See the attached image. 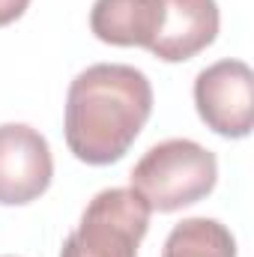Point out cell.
<instances>
[{"instance_id":"cell-1","label":"cell","mask_w":254,"mask_h":257,"mask_svg":"<svg viewBox=\"0 0 254 257\" xmlns=\"http://www.w3.org/2000/svg\"><path fill=\"white\" fill-rule=\"evenodd\" d=\"M153 114L150 78L126 63H96L75 75L66 93V144L84 165H114Z\"/></svg>"},{"instance_id":"cell-2","label":"cell","mask_w":254,"mask_h":257,"mask_svg":"<svg viewBox=\"0 0 254 257\" xmlns=\"http://www.w3.org/2000/svg\"><path fill=\"white\" fill-rule=\"evenodd\" d=\"M132 189L153 212H177L203 200L218 183L215 153L189 138H171L150 147L129 174Z\"/></svg>"},{"instance_id":"cell-3","label":"cell","mask_w":254,"mask_h":257,"mask_svg":"<svg viewBox=\"0 0 254 257\" xmlns=\"http://www.w3.org/2000/svg\"><path fill=\"white\" fill-rule=\"evenodd\" d=\"M153 209L135 189H105L66 236L60 257H138Z\"/></svg>"},{"instance_id":"cell-4","label":"cell","mask_w":254,"mask_h":257,"mask_svg":"<svg viewBox=\"0 0 254 257\" xmlns=\"http://www.w3.org/2000/svg\"><path fill=\"white\" fill-rule=\"evenodd\" d=\"M194 108L221 138H248L254 126V72L242 60H218L194 78Z\"/></svg>"},{"instance_id":"cell-5","label":"cell","mask_w":254,"mask_h":257,"mask_svg":"<svg viewBox=\"0 0 254 257\" xmlns=\"http://www.w3.org/2000/svg\"><path fill=\"white\" fill-rule=\"evenodd\" d=\"M54 159L45 135L27 123L0 126V206H24L48 192Z\"/></svg>"},{"instance_id":"cell-6","label":"cell","mask_w":254,"mask_h":257,"mask_svg":"<svg viewBox=\"0 0 254 257\" xmlns=\"http://www.w3.org/2000/svg\"><path fill=\"white\" fill-rule=\"evenodd\" d=\"M218 3L215 0H165L162 24L147 48L165 63H183L206 51L218 36Z\"/></svg>"},{"instance_id":"cell-7","label":"cell","mask_w":254,"mask_h":257,"mask_svg":"<svg viewBox=\"0 0 254 257\" xmlns=\"http://www.w3.org/2000/svg\"><path fill=\"white\" fill-rule=\"evenodd\" d=\"M165 0H96L90 30L105 45L150 48L162 24Z\"/></svg>"},{"instance_id":"cell-8","label":"cell","mask_w":254,"mask_h":257,"mask_svg":"<svg viewBox=\"0 0 254 257\" xmlns=\"http://www.w3.org/2000/svg\"><path fill=\"white\" fill-rule=\"evenodd\" d=\"M162 257H236V239L218 218H183L168 233Z\"/></svg>"},{"instance_id":"cell-9","label":"cell","mask_w":254,"mask_h":257,"mask_svg":"<svg viewBox=\"0 0 254 257\" xmlns=\"http://www.w3.org/2000/svg\"><path fill=\"white\" fill-rule=\"evenodd\" d=\"M27 6H30V0H0V27L18 21L27 12Z\"/></svg>"}]
</instances>
